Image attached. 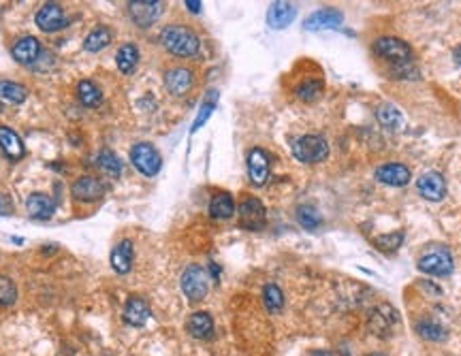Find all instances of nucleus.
<instances>
[{"label": "nucleus", "mask_w": 461, "mask_h": 356, "mask_svg": "<svg viewBox=\"0 0 461 356\" xmlns=\"http://www.w3.org/2000/svg\"><path fill=\"white\" fill-rule=\"evenodd\" d=\"M371 51L380 60L389 62L393 73L398 70V77H412L410 73H412L414 51H412V47L406 41H402L398 37H380V39L374 41Z\"/></svg>", "instance_id": "f257e3e1"}, {"label": "nucleus", "mask_w": 461, "mask_h": 356, "mask_svg": "<svg viewBox=\"0 0 461 356\" xmlns=\"http://www.w3.org/2000/svg\"><path fill=\"white\" fill-rule=\"evenodd\" d=\"M161 43L176 58H197L201 51L199 34L192 28L182 26V24L165 26L161 32Z\"/></svg>", "instance_id": "f03ea898"}, {"label": "nucleus", "mask_w": 461, "mask_h": 356, "mask_svg": "<svg viewBox=\"0 0 461 356\" xmlns=\"http://www.w3.org/2000/svg\"><path fill=\"white\" fill-rule=\"evenodd\" d=\"M290 150H293V156L305 165H316L329 158V144L321 134H303L295 139Z\"/></svg>", "instance_id": "7ed1b4c3"}, {"label": "nucleus", "mask_w": 461, "mask_h": 356, "mask_svg": "<svg viewBox=\"0 0 461 356\" xmlns=\"http://www.w3.org/2000/svg\"><path fill=\"white\" fill-rule=\"evenodd\" d=\"M209 271L203 269L201 265H190L186 267L184 275H182V291L186 295L188 301L199 303L207 297L209 293Z\"/></svg>", "instance_id": "20e7f679"}, {"label": "nucleus", "mask_w": 461, "mask_h": 356, "mask_svg": "<svg viewBox=\"0 0 461 356\" xmlns=\"http://www.w3.org/2000/svg\"><path fill=\"white\" fill-rule=\"evenodd\" d=\"M130 163L145 177H154L163 167V158L159 150L152 144H145V141H139V144L130 148Z\"/></svg>", "instance_id": "39448f33"}, {"label": "nucleus", "mask_w": 461, "mask_h": 356, "mask_svg": "<svg viewBox=\"0 0 461 356\" xmlns=\"http://www.w3.org/2000/svg\"><path fill=\"white\" fill-rule=\"evenodd\" d=\"M419 271L427 273V275H436V277H446L453 273L455 265H453V256L446 248L442 246H436V248H429L417 262Z\"/></svg>", "instance_id": "423d86ee"}, {"label": "nucleus", "mask_w": 461, "mask_h": 356, "mask_svg": "<svg viewBox=\"0 0 461 356\" xmlns=\"http://www.w3.org/2000/svg\"><path fill=\"white\" fill-rule=\"evenodd\" d=\"M163 11H165V3H161V0H130L128 3L130 20L139 28H149L152 24H156Z\"/></svg>", "instance_id": "0eeeda50"}, {"label": "nucleus", "mask_w": 461, "mask_h": 356, "mask_svg": "<svg viewBox=\"0 0 461 356\" xmlns=\"http://www.w3.org/2000/svg\"><path fill=\"white\" fill-rule=\"evenodd\" d=\"M267 222V209L257 196H246L240 205V227L246 231H261Z\"/></svg>", "instance_id": "6e6552de"}, {"label": "nucleus", "mask_w": 461, "mask_h": 356, "mask_svg": "<svg viewBox=\"0 0 461 356\" xmlns=\"http://www.w3.org/2000/svg\"><path fill=\"white\" fill-rule=\"evenodd\" d=\"M35 22H37V26H39L43 32H58V30H62V28L68 26V20H66L62 7H60L58 3H45V5L37 11Z\"/></svg>", "instance_id": "1a4fd4ad"}, {"label": "nucleus", "mask_w": 461, "mask_h": 356, "mask_svg": "<svg viewBox=\"0 0 461 356\" xmlns=\"http://www.w3.org/2000/svg\"><path fill=\"white\" fill-rule=\"evenodd\" d=\"M105 190H107V186L99 177H92V175H84L80 179H75L73 186H70L73 198L75 201H82V203L99 201L105 194Z\"/></svg>", "instance_id": "9d476101"}, {"label": "nucleus", "mask_w": 461, "mask_h": 356, "mask_svg": "<svg viewBox=\"0 0 461 356\" xmlns=\"http://www.w3.org/2000/svg\"><path fill=\"white\" fill-rule=\"evenodd\" d=\"M344 26V13L338 9H321L312 13L303 22V28L310 32H321V30H338Z\"/></svg>", "instance_id": "9b49d317"}, {"label": "nucleus", "mask_w": 461, "mask_h": 356, "mask_svg": "<svg viewBox=\"0 0 461 356\" xmlns=\"http://www.w3.org/2000/svg\"><path fill=\"white\" fill-rule=\"evenodd\" d=\"M165 86L173 96H184L192 90L195 86V75L192 70L186 66H173L165 73Z\"/></svg>", "instance_id": "f8f14e48"}, {"label": "nucleus", "mask_w": 461, "mask_h": 356, "mask_svg": "<svg viewBox=\"0 0 461 356\" xmlns=\"http://www.w3.org/2000/svg\"><path fill=\"white\" fill-rule=\"evenodd\" d=\"M417 190L423 198L427 201H442L446 196V182L442 177V173L438 171H427L417 179Z\"/></svg>", "instance_id": "ddd939ff"}, {"label": "nucleus", "mask_w": 461, "mask_h": 356, "mask_svg": "<svg viewBox=\"0 0 461 356\" xmlns=\"http://www.w3.org/2000/svg\"><path fill=\"white\" fill-rule=\"evenodd\" d=\"M295 18H297V7L293 3H284V0L271 3V7L267 9V26L273 30L288 28Z\"/></svg>", "instance_id": "4468645a"}, {"label": "nucleus", "mask_w": 461, "mask_h": 356, "mask_svg": "<svg viewBox=\"0 0 461 356\" xmlns=\"http://www.w3.org/2000/svg\"><path fill=\"white\" fill-rule=\"evenodd\" d=\"M248 177L252 186H265L269 179V156L265 150L254 148L248 154Z\"/></svg>", "instance_id": "2eb2a0df"}, {"label": "nucleus", "mask_w": 461, "mask_h": 356, "mask_svg": "<svg viewBox=\"0 0 461 356\" xmlns=\"http://www.w3.org/2000/svg\"><path fill=\"white\" fill-rule=\"evenodd\" d=\"M41 53H43V47H41L39 39H35V37H22L11 47V56L20 64H35L41 58Z\"/></svg>", "instance_id": "dca6fc26"}, {"label": "nucleus", "mask_w": 461, "mask_h": 356, "mask_svg": "<svg viewBox=\"0 0 461 356\" xmlns=\"http://www.w3.org/2000/svg\"><path fill=\"white\" fill-rule=\"evenodd\" d=\"M398 324V312L391 305H380L374 310L371 318H369V329L380 335V337H387L393 326Z\"/></svg>", "instance_id": "f3484780"}, {"label": "nucleus", "mask_w": 461, "mask_h": 356, "mask_svg": "<svg viewBox=\"0 0 461 356\" xmlns=\"http://www.w3.org/2000/svg\"><path fill=\"white\" fill-rule=\"evenodd\" d=\"M376 179L387 184V186H395L402 188L410 182V169L406 165L400 163H389V165H382L376 169Z\"/></svg>", "instance_id": "a211bd4d"}, {"label": "nucleus", "mask_w": 461, "mask_h": 356, "mask_svg": "<svg viewBox=\"0 0 461 356\" xmlns=\"http://www.w3.org/2000/svg\"><path fill=\"white\" fill-rule=\"evenodd\" d=\"M26 209H28V216L35 220H49L56 213V203L49 194L35 192L26 198Z\"/></svg>", "instance_id": "6ab92c4d"}, {"label": "nucleus", "mask_w": 461, "mask_h": 356, "mask_svg": "<svg viewBox=\"0 0 461 356\" xmlns=\"http://www.w3.org/2000/svg\"><path fill=\"white\" fill-rule=\"evenodd\" d=\"M0 148H3V152L11 160H20V158L26 156V148H24L22 136L9 126H0Z\"/></svg>", "instance_id": "aec40b11"}, {"label": "nucleus", "mask_w": 461, "mask_h": 356, "mask_svg": "<svg viewBox=\"0 0 461 356\" xmlns=\"http://www.w3.org/2000/svg\"><path fill=\"white\" fill-rule=\"evenodd\" d=\"M133 258H135V246L130 239H122L113 250H111V267L116 273L126 275L133 267Z\"/></svg>", "instance_id": "412c9836"}, {"label": "nucleus", "mask_w": 461, "mask_h": 356, "mask_svg": "<svg viewBox=\"0 0 461 356\" xmlns=\"http://www.w3.org/2000/svg\"><path fill=\"white\" fill-rule=\"evenodd\" d=\"M149 318V305L141 297H130L124 305V322L130 326H143Z\"/></svg>", "instance_id": "4be33fe9"}, {"label": "nucleus", "mask_w": 461, "mask_h": 356, "mask_svg": "<svg viewBox=\"0 0 461 356\" xmlns=\"http://www.w3.org/2000/svg\"><path fill=\"white\" fill-rule=\"evenodd\" d=\"M235 213V201L228 192H216L209 201V216L216 220H228Z\"/></svg>", "instance_id": "5701e85b"}, {"label": "nucleus", "mask_w": 461, "mask_h": 356, "mask_svg": "<svg viewBox=\"0 0 461 356\" xmlns=\"http://www.w3.org/2000/svg\"><path fill=\"white\" fill-rule=\"evenodd\" d=\"M186 331L195 339H209L214 335V320L207 312H195L186 322Z\"/></svg>", "instance_id": "b1692460"}, {"label": "nucleus", "mask_w": 461, "mask_h": 356, "mask_svg": "<svg viewBox=\"0 0 461 356\" xmlns=\"http://www.w3.org/2000/svg\"><path fill=\"white\" fill-rule=\"evenodd\" d=\"M111 41H113L111 28L101 24V26H97V28H92V30L88 32V37L84 39V47H86V51L99 53V51H103L105 47H109Z\"/></svg>", "instance_id": "393cba45"}, {"label": "nucleus", "mask_w": 461, "mask_h": 356, "mask_svg": "<svg viewBox=\"0 0 461 356\" xmlns=\"http://www.w3.org/2000/svg\"><path fill=\"white\" fill-rule=\"evenodd\" d=\"M116 64L120 68V73L130 75L139 64V47L135 43H124L116 53Z\"/></svg>", "instance_id": "a878e982"}, {"label": "nucleus", "mask_w": 461, "mask_h": 356, "mask_svg": "<svg viewBox=\"0 0 461 356\" xmlns=\"http://www.w3.org/2000/svg\"><path fill=\"white\" fill-rule=\"evenodd\" d=\"M376 117L384 128H389V130H402L404 128V115L395 105H389V103L380 105L376 109Z\"/></svg>", "instance_id": "bb28decb"}, {"label": "nucleus", "mask_w": 461, "mask_h": 356, "mask_svg": "<svg viewBox=\"0 0 461 356\" xmlns=\"http://www.w3.org/2000/svg\"><path fill=\"white\" fill-rule=\"evenodd\" d=\"M77 98H80V103H82L84 107L94 109V107L101 105V101H103V92H101V88H99L94 82L84 80V82L77 84Z\"/></svg>", "instance_id": "cd10ccee"}, {"label": "nucleus", "mask_w": 461, "mask_h": 356, "mask_svg": "<svg viewBox=\"0 0 461 356\" xmlns=\"http://www.w3.org/2000/svg\"><path fill=\"white\" fill-rule=\"evenodd\" d=\"M28 96V90L22 84L0 80V101H7L11 105H22Z\"/></svg>", "instance_id": "c85d7f7f"}, {"label": "nucleus", "mask_w": 461, "mask_h": 356, "mask_svg": "<svg viewBox=\"0 0 461 356\" xmlns=\"http://www.w3.org/2000/svg\"><path fill=\"white\" fill-rule=\"evenodd\" d=\"M97 165H99V169H101L105 175H109V177H120V175H122V160H120L118 154L111 152V150L99 152Z\"/></svg>", "instance_id": "c756f323"}, {"label": "nucleus", "mask_w": 461, "mask_h": 356, "mask_svg": "<svg viewBox=\"0 0 461 356\" xmlns=\"http://www.w3.org/2000/svg\"><path fill=\"white\" fill-rule=\"evenodd\" d=\"M297 222H299L303 229H319L321 222H323V218H321V213H319L316 207H312V205H301V207L297 209Z\"/></svg>", "instance_id": "7c9ffc66"}, {"label": "nucleus", "mask_w": 461, "mask_h": 356, "mask_svg": "<svg viewBox=\"0 0 461 356\" xmlns=\"http://www.w3.org/2000/svg\"><path fill=\"white\" fill-rule=\"evenodd\" d=\"M263 301H265V307H267L271 314L282 312V307H284V295H282V288L276 286V284H267V286L263 288Z\"/></svg>", "instance_id": "2f4dec72"}, {"label": "nucleus", "mask_w": 461, "mask_h": 356, "mask_svg": "<svg viewBox=\"0 0 461 356\" xmlns=\"http://www.w3.org/2000/svg\"><path fill=\"white\" fill-rule=\"evenodd\" d=\"M216 103H218V92L216 90H211L207 96H205V101H203V105H201V109H199V115H197V120H195V124H192V128H190V132H197L207 120H209V115L214 113V109H216Z\"/></svg>", "instance_id": "473e14b6"}, {"label": "nucleus", "mask_w": 461, "mask_h": 356, "mask_svg": "<svg viewBox=\"0 0 461 356\" xmlns=\"http://www.w3.org/2000/svg\"><path fill=\"white\" fill-rule=\"evenodd\" d=\"M417 333H419L421 337L429 339V341H442V339H446V329H444L442 324L434 322V320H421V322L417 324Z\"/></svg>", "instance_id": "72a5a7b5"}, {"label": "nucleus", "mask_w": 461, "mask_h": 356, "mask_svg": "<svg viewBox=\"0 0 461 356\" xmlns=\"http://www.w3.org/2000/svg\"><path fill=\"white\" fill-rule=\"evenodd\" d=\"M323 88H325V84L321 80H307L297 88V96L305 103H314L323 94Z\"/></svg>", "instance_id": "f704fd0d"}, {"label": "nucleus", "mask_w": 461, "mask_h": 356, "mask_svg": "<svg viewBox=\"0 0 461 356\" xmlns=\"http://www.w3.org/2000/svg\"><path fill=\"white\" fill-rule=\"evenodd\" d=\"M18 299V288L13 279L7 275H0V305H13Z\"/></svg>", "instance_id": "c9c22d12"}, {"label": "nucleus", "mask_w": 461, "mask_h": 356, "mask_svg": "<svg viewBox=\"0 0 461 356\" xmlns=\"http://www.w3.org/2000/svg\"><path fill=\"white\" fill-rule=\"evenodd\" d=\"M404 241V233H393V235H382L374 241V246L382 252H393L400 248V243Z\"/></svg>", "instance_id": "e433bc0d"}, {"label": "nucleus", "mask_w": 461, "mask_h": 356, "mask_svg": "<svg viewBox=\"0 0 461 356\" xmlns=\"http://www.w3.org/2000/svg\"><path fill=\"white\" fill-rule=\"evenodd\" d=\"M13 213V201L7 192H0V216H11Z\"/></svg>", "instance_id": "4c0bfd02"}, {"label": "nucleus", "mask_w": 461, "mask_h": 356, "mask_svg": "<svg viewBox=\"0 0 461 356\" xmlns=\"http://www.w3.org/2000/svg\"><path fill=\"white\" fill-rule=\"evenodd\" d=\"M186 7L192 13H201V3H199V0H186Z\"/></svg>", "instance_id": "58836bf2"}, {"label": "nucleus", "mask_w": 461, "mask_h": 356, "mask_svg": "<svg viewBox=\"0 0 461 356\" xmlns=\"http://www.w3.org/2000/svg\"><path fill=\"white\" fill-rule=\"evenodd\" d=\"M455 60H457V64H461V45L455 49Z\"/></svg>", "instance_id": "ea45409f"}, {"label": "nucleus", "mask_w": 461, "mask_h": 356, "mask_svg": "<svg viewBox=\"0 0 461 356\" xmlns=\"http://www.w3.org/2000/svg\"><path fill=\"white\" fill-rule=\"evenodd\" d=\"M310 356H331L329 352H312Z\"/></svg>", "instance_id": "a19ab883"}]
</instances>
